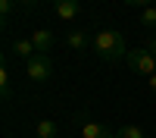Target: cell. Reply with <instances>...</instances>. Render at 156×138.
<instances>
[{
  "label": "cell",
  "mask_w": 156,
  "mask_h": 138,
  "mask_svg": "<svg viewBox=\"0 0 156 138\" xmlns=\"http://www.w3.org/2000/svg\"><path fill=\"white\" fill-rule=\"evenodd\" d=\"M144 47H147V50H150V54L156 57V38H153V35H150V38H147V41H144Z\"/></svg>",
  "instance_id": "cell-16"
},
{
  "label": "cell",
  "mask_w": 156,
  "mask_h": 138,
  "mask_svg": "<svg viewBox=\"0 0 156 138\" xmlns=\"http://www.w3.org/2000/svg\"><path fill=\"white\" fill-rule=\"evenodd\" d=\"M34 135L37 138H59V129H56L53 119H41V122L34 125Z\"/></svg>",
  "instance_id": "cell-9"
},
{
  "label": "cell",
  "mask_w": 156,
  "mask_h": 138,
  "mask_svg": "<svg viewBox=\"0 0 156 138\" xmlns=\"http://www.w3.org/2000/svg\"><path fill=\"white\" fill-rule=\"evenodd\" d=\"M90 44H94V38H90V32H84V28H72L66 35V47L75 50V54H84Z\"/></svg>",
  "instance_id": "cell-4"
},
{
  "label": "cell",
  "mask_w": 156,
  "mask_h": 138,
  "mask_svg": "<svg viewBox=\"0 0 156 138\" xmlns=\"http://www.w3.org/2000/svg\"><path fill=\"white\" fill-rule=\"evenodd\" d=\"M37 3H47V0H37Z\"/></svg>",
  "instance_id": "cell-18"
},
{
  "label": "cell",
  "mask_w": 156,
  "mask_h": 138,
  "mask_svg": "<svg viewBox=\"0 0 156 138\" xmlns=\"http://www.w3.org/2000/svg\"><path fill=\"white\" fill-rule=\"evenodd\" d=\"M81 138H119V132L103 125V122H84L81 125Z\"/></svg>",
  "instance_id": "cell-6"
},
{
  "label": "cell",
  "mask_w": 156,
  "mask_h": 138,
  "mask_svg": "<svg viewBox=\"0 0 156 138\" xmlns=\"http://www.w3.org/2000/svg\"><path fill=\"white\" fill-rule=\"evenodd\" d=\"M94 54H97L103 63H119V60H125V57H128L125 38H122L119 32H112V28L97 32V35H94Z\"/></svg>",
  "instance_id": "cell-1"
},
{
  "label": "cell",
  "mask_w": 156,
  "mask_h": 138,
  "mask_svg": "<svg viewBox=\"0 0 156 138\" xmlns=\"http://www.w3.org/2000/svg\"><path fill=\"white\" fill-rule=\"evenodd\" d=\"M12 54H16L19 60H25L28 63L37 50H34V44H31V38H19V41H12Z\"/></svg>",
  "instance_id": "cell-8"
},
{
  "label": "cell",
  "mask_w": 156,
  "mask_h": 138,
  "mask_svg": "<svg viewBox=\"0 0 156 138\" xmlns=\"http://www.w3.org/2000/svg\"><path fill=\"white\" fill-rule=\"evenodd\" d=\"M0 94H3V100H9V94H12V85H9V72H6V66H0Z\"/></svg>",
  "instance_id": "cell-11"
},
{
  "label": "cell",
  "mask_w": 156,
  "mask_h": 138,
  "mask_svg": "<svg viewBox=\"0 0 156 138\" xmlns=\"http://www.w3.org/2000/svg\"><path fill=\"white\" fill-rule=\"evenodd\" d=\"M119 138H147V135H144V129H137V125H122Z\"/></svg>",
  "instance_id": "cell-12"
},
{
  "label": "cell",
  "mask_w": 156,
  "mask_h": 138,
  "mask_svg": "<svg viewBox=\"0 0 156 138\" xmlns=\"http://www.w3.org/2000/svg\"><path fill=\"white\" fill-rule=\"evenodd\" d=\"M12 9H19V0H0V16H9Z\"/></svg>",
  "instance_id": "cell-13"
},
{
  "label": "cell",
  "mask_w": 156,
  "mask_h": 138,
  "mask_svg": "<svg viewBox=\"0 0 156 138\" xmlns=\"http://www.w3.org/2000/svg\"><path fill=\"white\" fill-rule=\"evenodd\" d=\"M25 72H28L31 82H47L50 75H53V63H50L47 54H34L28 63H25Z\"/></svg>",
  "instance_id": "cell-3"
},
{
  "label": "cell",
  "mask_w": 156,
  "mask_h": 138,
  "mask_svg": "<svg viewBox=\"0 0 156 138\" xmlns=\"http://www.w3.org/2000/svg\"><path fill=\"white\" fill-rule=\"evenodd\" d=\"M140 25L150 28V32H156V3L147 6V9H140Z\"/></svg>",
  "instance_id": "cell-10"
},
{
  "label": "cell",
  "mask_w": 156,
  "mask_h": 138,
  "mask_svg": "<svg viewBox=\"0 0 156 138\" xmlns=\"http://www.w3.org/2000/svg\"><path fill=\"white\" fill-rule=\"evenodd\" d=\"M147 85H150V91L156 94V72H153V75H150V79H147Z\"/></svg>",
  "instance_id": "cell-17"
},
{
  "label": "cell",
  "mask_w": 156,
  "mask_h": 138,
  "mask_svg": "<svg viewBox=\"0 0 156 138\" xmlns=\"http://www.w3.org/2000/svg\"><path fill=\"white\" fill-rule=\"evenodd\" d=\"M78 9H81L78 0H53V16L62 19V22H72L78 16Z\"/></svg>",
  "instance_id": "cell-5"
},
{
  "label": "cell",
  "mask_w": 156,
  "mask_h": 138,
  "mask_svg": "<svg viewBox=\"0 0 156 138\" xmlns=\"http://www.w3.org/2000/svg\"><path fill=\"white\" fill-rule=\"evenodd\" d=\"M37 6H41L37 0H19V9H22V13H34Z\"/></svg>",
  "instance_id": "cell-14"
},
{
  "label": "cell",
  "mask_w": 156,
  "mask_h": 138,
  "mask_svg": "<svg viewBox=\"0 0 156 138\" xmlns=\"http://www.w3.org/2000/svg\"><path fill=\"white\" fill-rule=\"evenodd\" d=\"M125 63H128V69H131V72L144 75V79H150V75L156 72V57L150 54L147 47H134V50H128Z\"/></svg>",
  "instance_id": "cell-2"
},
{
  "label": "cell",
  "mask_w": 156,
  "mask_h": 138,
  "mask_svg": "<svg viewBox=\"0 0 156 138\" xmlns=\"http://www.w3.org/2000/svg\"><path fill=\"white\" fill-rule=\"evenodd\" d=\"M122 3H128V6H137V9H147V6H153V0H122Z\"/></svg>",
  "instance_id": "cell-15"
},
{
  "label": "cell",
  "mask_w": 156,
  "mask_h": 138,
  "mask_svg": "<svg viewBox=\"0 0 156 138\" xmlns=\"http://www.w3.org/2000/svg\"><path fill=\"white\" fill-rule=\"evenodd\" d=\"M31 44H34L37 54H47V50L56 44V35H53V32H47V28H41V32H34V35H31Z\"/></svg>",
  "instance_id": "cell-7"
},
{
  "label": "cell",
  "mask_w": 156,
  "mask_h": 138,
  "mask_svg": "<svg viewBox=\"0 0 156 138\" xmlns=\"http://www.w3.org/2000/svg\"><path fill=\"white\" fill-rule=\"evenodd\" d=\"M153 38H156V32H153Z\"/></svg>",
  "instance_id": "cell-19"
}]
</instances>
